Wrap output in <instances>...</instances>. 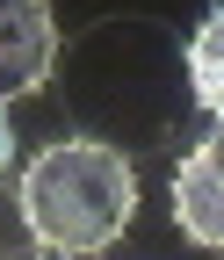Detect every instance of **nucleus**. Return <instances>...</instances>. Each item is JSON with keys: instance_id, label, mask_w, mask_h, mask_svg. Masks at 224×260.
<instances>
[{"instance_id": "39448f33", "label": "nucleus", "mask_w": 224, "mask_h": 260, "mask_svg": "<svg viewBox=\"0 0 224 260\" xmlns=\"http://www.w3.org/2000/svg\"><path fill=\"white\" fill-rule=\"evenodd\" d=\"M0 260H44V246H37V232H29L15 195H0Z\"/></svg>"}, {"instance_id": "20e7f679", "label": "nucleus", "mask_w": 224, "mask_h": 260, "mask_svg": "<svg viewBox=\"0 0 224 260\" xmlns=\"http://www.w3.org/2000/svg\"><path fill=\"white\" fill-rule=\"evenodd\" d=\"M188 87H196V102L224 123V8H210L196 22V37H188Z\"/></svg>"}, {"instance_id": "423d86ee", "label": "nucleus", "mask_w": 224, "mask_h": 260, "mask_svg": "<svg viewBox=\"0 0 224 260\" xmlns=\"http://www.w3.org/2000/svg\"><path fill=\"white\" fill-rule=\"evenodd\" d=\"M8 167H15V130H8V109H0V181H8Z\"/></svg>"}, {"instance_id": "f03ea898", "label": "nucleus", "mask_w": 224, "mask_h": 260, "mask_svg": "<svg viewBox=\"0 0 224 260\" xmlns=\"http://www.w3.org/2000/svg\"><path fill=\"white\" fill-rule=\"evenodd\" d=\"M58 73V15L44 0H0V109Z\"/></svg>"}, {"instance_id": "f257e3e1", "label": "nucleus", "mask_w": 224, "mask_h": 260, "mask_svg": "<svg viewBox=\"0 0 224 260\" xmlns=\"http://www.w3.org/2000/svg\"><path fill=\"white\" fill-rule=\"evenodd\" d=\"M15 203L44 253H102L123 239V224L138 210V174L102 138H58L51 152L29 159Z\"/></svg>"}, {"instance_id": "7ed1b4c3", "label": "nucleus", "mask_w": 224, "mask_h": 260, "mask_svg": "<svg viewBox=\"0 0 224 260\" xmlns=\"http://www.w3.org/2000/svg\"><path fill=\"white\" fill-rule=\"evenodd\" d=\"M174 224L196 246L224 253V123L196 152H181V167H174Z\"/></svg>"}]
</instances>
